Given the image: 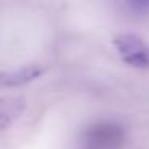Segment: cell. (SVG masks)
<instances>
[{
  "instance_id": "1",
  "label": "cell",
  "mask_w": 149,
  "mask_h": 149,
  "mask_svg": "<svg viewBox=\"0 0 149 149\" xmlns=\"http://www.w3.org/2000/svg\"><path fill=\"white\" fill-rule=\"evenodd\" d=\"M119 56L122 61L133 68H149V45L133 34H123L114 39Z\"/></svg>"
},
{
  "instance_id": "4",
  "label": "cell",
  "mask_w": 149,
  "mask_h": 149,
  "mask_svg": "<svg viewBox=\"0 0 149 149\" xmlns=\"http://www.w3.org/2000/svg\"><path fill=\"white\" fill-rule=\"evenodd\" d=\"M122 133H120L119 128L112 125H100L91 132V141L96 143V144H106V146H111L112 143L119 141Z\"/></svg>"
},
{
  "instance_id": "2",
  "label": "cell",
  "mask_w": 149,
  "mask_h": 149,
  "mask_svg": "<svg viewBox=\"0 0 149 149\" xmlns=\"http://www.w3.org/2000/svg\"><path fill=\"white\" fill-rule=\"evenodd\" d=\"M42 69L39 66H24L23 69H15V71L0 74V85L3 87H19V85L29 84L42 75Z\"/></svg>"
},
{
  "instance_id": "3",
  "label": "cell",
  "mask_w": 149,
  "mask_h": 149,
  "mask_svg": "<svg viewBox=\"0 0 149 149\" xmlns=\"http://www.w3.org/2000/svg\"><path fill=\"white\" fill-rule=\"evenodd\" d=\"M24 103L23 98L18 96H3L0 98V128L11 125L13 120H16L24 111Z\"/></svg>"
}]
</instances>
